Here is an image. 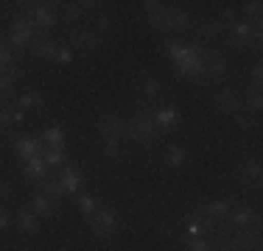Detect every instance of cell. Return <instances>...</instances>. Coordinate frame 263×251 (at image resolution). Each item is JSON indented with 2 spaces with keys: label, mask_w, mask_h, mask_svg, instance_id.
<instances>
[{
  "label": "cell",
  "mask_w": 263,
  "mask_h": 251,
  "mask_svg": "<svg viewBox=\"0 0 263 251\" xmlns=\"http://www.w3.org/2000/svg\"><path fill=\"white\" fill-rule=\"evenodd\" d=\"M9 223H11L9 210H6V206H0V232H6V229H9Z\"/></svg>",
  "instance_id": "cell-45"
},
{
  "label": "cell",
  "mask_w": 263,
  "mask_h": 251,
  "mask_svg": "<svg viewBox=\"0 0 263 251\" xmlns=\"http://www.w3.org/2000/svg\"><path fill=\"white\" fill-rule=\"evenodd\" d=\"M230 223L235 226V229H252V226H258V212L252 210V206H230Z\"/></svg>",
  "instance_id": "cell-15"
},
{
  "label": "cell",
  "mask_w": 263,
  "mask_h": 251,
  "mask_svg": "<svg viewBox=\"0 0 263 251\" xmlns=\"http://www.w3.org/2000/svg\"><path fill=\"white\" fill-rule=\"evenodd\" d=\"M235 20H238V17H235L233 9H221V11H218V23H221L224 28H230V25H233Z\"/></svg>",
  "instance_id": "cell-42"
},
{
  "label": "cell",
  "mask_w": 263,
  "mask_h": 251,
  "mask_svg": "<svg viewBox=\"0 0 263 251\" xmlns=\"http://www.w3.org/2000/svg\"><path fill=\"white\" fill-rule=\"evenodd\" d=\"M40 184H42V193H45L51 201H56V204H59L62 196H65V187H62V181L53 179V176H48L45 181H40Z\"/></svg>",
  "instance_id": "cell-29"
},
{
  "label": "cell",
  "mask_w": 263,
  "mask_h": 251,
  "mask_svg": "<svg viewBox=\"0 0 263 251\" xmlns=\"http://www.w3.org/2000/svg\"><path fill=\"white\" fill-rule=\"evenodd\" d=\"M40 140H42V145H45V148H65L67 131L62 129V126H45L42 134H40Z\"/></svg>",
  "instance_id": "cell-23"
},
{
  "label": "cell",
  "mask_w": 263,
  "mask_h": 251,
  "mask_svg": "<svg viewBox=\"0 0 263 251\" xmlns=\"http://www.w3.org/2000/svg\"><path fill=\"white\" fill-rule=\"evenodd\" d=\"M11 196H14L11 184L9 181H0V206H6V201H11Z\"/></svg>",
  "instance_id": "cell-43"
},
{
  "label": "cell",
  "mask_w": 263,
  "mask_h": 251,
  "mask_svg": "<svg viewBox=\"0 0 263 251\" xmlns=\"http://www.w3.org/2000/svg\"><path fill=\"white\" fill-rule=\"evenodd\" d=\"M26 11H28L31 20H34L36 31H53L56 28V14L48 3L45 6L42 3H26Z\"/></svg>",
  "instance_id": "cell-10"
},
{
  "label": "cell",
  "mask_w": 263,
  "mask_h": 251,
  "mask_svg": "<svg viewBox=\"0 0 263 251\" xmlns=\"http://www.w3.org/2000/svg\"><path fill=\"white\" fill-rule=\"evenodd\" d=\"M112 25H115V23H112V17H109V14H96V23H92V31H96L98 36H106V34L112 31Z\"/></svg>",
  "instance_id": "cell-34"
},
{
  "label": "cell",
  "mask_w": 263,
  "mask_h": 251,
  "mask_svg": "<svg viewBox=\"0 0 263 251\" xmlns=\"http://www.w3.org/2000/svg\"><path fill=\"white\" fill-rule=\"evenodd\" d=\"M154 137H157V123H154L152 109L137 106L132 112V120L126 123V140H132L135 145H152Z\"/></svg>",
  "instance_id": "cell-1"
},
{
  "label": "cell",
  "mask_w": 263,
  "mask_h": 251,
  "mask_svg": "<svg viewBox=\"0 0 263 251\" xmlns=\"http://www.w3.org/2000/svg\"><path fill=\"white\" fill-rule=\"evenodd\" d=\"M28 50H31V56H34V59H40V61H53L56 59V50H59V42L40 36V39L31 42Z\"/></svg>",
  "instance_id": "cell-20"
},
{
  "label": "cell",
  "mask_w": 263,
  "mask_h": 251,
  "mask_svg": "<svg viewBox=\"0 0 263 251\" xmlns=\"http://www.w3.org/2000/svg\"><path fill=\"white\" fill-rule=\"evenodd\" d=\"M0 154H3V142H0Z\"/></svg>",
  "instance_id": "cell-48"
},
{
  "label": "cell",
  "mask_w": 263,
  "mask_h": 251,
  "mask_svg": "<svg viewBox=\"0 0 263 251\" xmlns=\"http://www.w3.org/2000/svg\"><path fill=\"white\" fill-rule=\"evenodd\" d=\"M14 78H17V67H11L9 73H0V95H9L14 90Z\"/></svg>",
  "instance_id": "cell-35"
},
{
  "label": "cell",
  "mask_w": 263,
  "mask_h": 251,
  "mask_svg": "<svg viewBox=\"0 0 263 251\" xmlns=\"http://www.w3.org/2000/svg\"><path fill=\"white\" fill-rule=\"evenodd\" d=\"M227 246L233 251H258V235L252 229H235L227 237Z\"/></svg>",
  "instance_id": "cell-16"
},
{
  "label": "cell",
  "mask_w": 263,
  "mask_h": 251,
  "mask_svg": "<svg viewBox=\"0 0 263 251\" xmlns=\"http://www.w3.org/2000/svg\"><path fill=\"white\" fill-rule=\"evenodd\" d=\"M11 126H14V120H11V106H3V109H0V137H9V140H14V134H11Z\"/></svg>",
  "instance_id": "cell-31"
},
{
  "label": "cell",
  "mask_w": 263,
  "mask_h": 251,
  "mask_svg": "<svg viewBox=\"0 0 263 251\" xmlns=\"http://www.w3.org/2000/svg\"><path fill=\"white\" fill-rule=\"evenodd\" d=\"M204 65H208V75H210V78H216V81L227 78L230 61H227V56H224V53H218V50H208V59H204Z\"/></svg>",
  "instance_id": "cell-17"
},
{
  "label": "cell",
  "mask_w": 263,
  "mask_h": 251,
  "mask_svg": "<svg viewBox=\"0 0 263 251\" xmlns=\"http://www.w3.org/2000/svg\"><path fill=\"white\" fill-rule=\"evenodd\" d=\"M235 176H238V181H241L243 187H255V184H260V162L255 159V156H243V159H238L235 162Z\"/></svg>",
  "instance_id": "cell-9"
},
{
  "label": "cell",
  "mask_w": 263,
  "mask_h": 251,
  "mask_svg": "<svg viewBox=\"0 0 263 251\" xmlns=\"http://www.w3.org/2000/svg\"><path fill=\"white\" fill-rule=\"evenodd\" d=\"M191 23H193V17L187 14V11L177 9V11H174V23H171V31H187V28H191Z\"/></svg>",
  "instance_id": "cell-33"
},
{
  "label": "cell",
  "mask_w": 263,
  "mask_h": 251,
  "mask_svg": "<svg viewBox=\"0 0 263 251\" xmlns=\"http://www.w3.org/2000/svg\"><path fill=\"white\" fill-rule=\"evenodd\" d=\"M76 206H79V212H81L84 218H90L92 212L101 206V198H98V196H90V193H81V196H76Z\"/></svg>",
  "instance_id": "cell-27"
},
{
  "label": "cell",
  "mask_w": 263,
  "mask_h": 251,
  "mask_svg": "<svg viewBox=\"0 0 263 251\" xmlns=\"http://www.w3.org/2000/svg\"><path fill=\"white\" fill-rule=\"evenodd\" d=\"M210 98H213V103H216V109H218V112H224V115H235V112L241 109V95H238L233 87L216 90Z\"/></svg>",
  "instance_id": "cell-12"
},
{
  "label": "cell",
  "mask_w": 263,
  "mask_h": 251,
  "mask_svg": "<svg viewBox=\"0 0 263 251\" xmlns=\"http://www.w3.org/2000/svg\"><path fill=\"white\" fill-rule=\"evenodd\" d=\"M221 31H224V25L218 20H202V23H199V34H202L204 39H216Z\"/></svg>",
  "instance_id": "cell-30"
},
{
  "label": "cell",
  "mask_w": 263,
  "mask_h": 251,
  "mask_svg": "<svg viewBox=\"0 0 263 251\" xmlns=\"http://www.w3.org/2000/svg\"><path fill=\"white\" fill-rule=\"evenodd\" d=\"M23 176H26L28 181H45L48 176H51V168L45 165V159H42V154L40 156H34V159H28V162H23Z\"/></svg>",
  "instance_id": "cell-18"
},
{
  "label": "cell",
  "mask_w": 263,
  "mask_h": 251,
  "mask_svg": "<svg viewBox=\"0 0 263 251\" xmlns=\"http://www.w3.org/2000/svg\"><path fill=\"white\" fill-rule=\"evenodd\" d=\"M104 156L106 159H118L121 156V140H104Z\"/></svg>",
  "instance_id": "cell-39"
},
{
  "label": "cell",
  "mask_w": 263,
  "mask_h": 251,
  "mask_svg": "<svg viewBox=\"0 0 263 251\" xmlns=\"http://www.w3.org/2000/svg\"><path fill=\"white\" fill-rule=\"evenodd\" d=\"M249 78H252L255 90H258V87H260V81H263V67H260V65H255L252 70H249Z\"/></svg>",
  "instance_id": "cell-44"
},
{
  "label": "cell",
  "mask_w": 263,
  "mask_h": 251,
  "mask_svg": "<svg viewBox=\"0 0 263 251\" xmlns=\"http://www.w3.org/2000/svg\"><path fill=\"white\" fill-rule=\"evenodd\" d=\"M42 159H45V165L51 171H56V168H65L67 154H65V148H45L42 151Z\"/></svg>",
  "instance_id": "cell-28"
},
{
  "label": "cell",
  "mask_w": 263,
  "mask_h": 251,
  "mask_svg": "<svg viewBox=\"0 0 263 251\" xmlns=\"http://www.w3.org/2000/svg\"><path fill=\"white\" fill-rule=\"evenodd\" d=\"M17 109L28 112V109H45V95H42L40 90H34V87H28V90H23L20 95H17Z\"/></svg>",
  "instance_id": "cell-22"
},
{
  "label": "cell",
  "mask_w": 263,
  "mask_h": 251,
  "mask_svg": "<svg viewBox=\"0 0 263 251\" xmlns=\"http://www.w3.org/2000/svg\"><path fill=\"white\" fill-rule=\"evenodd\" d=\"M59 181H62V187H65V196H76L81 190V184H84V176H81V171L76 165H65Z\"/></svg>",
  "instance_id": "cell-19"
},
{
  "label": "cell",
  "mask_w": 263,
  "mask_h": 251,
  "mask_svg": "<svg viewBox=\"0 0 263 251\" xmlns=\"http://www.w3.org/2000/svg\"><path fill=\"white\" fill-rule=\"evenodd\" d=\"M187 251H216L208 237H187Z\"/></svg>",
  "instance_id": "cell-38"
},
{
  "label": "cell",
  "mask_w": 263,
  "mask_h": 251,
  "mask_svg": "<svg viewBox=\"0 0 263 251\" xmlns=\"http://www.w3.org/2000/svg\"><path fill=\"white\" fill-rule=\"evenodd\" d=\"M230 201L227 198H210L208 204L202 206V215L208 218V221H213V223H218V221H224V218L230 215Z\"/></svg>",
  "instance_id": "cell-21"
},
{
  "label": "cell",
  "mask_w": 263,
  "mask_h": 251,
  "mask_svg": "<svg viewBox=\"0 0 263 251\" xmlns=\"http://www.w3.org/2000/svg\"><path fill=\"white\" fill-rule=\"evenodd\" d=\"M135 90H137V95H143L146 100H154V98H160L162 95V81L157 78V75H152V73H140L137 75V81H135Z\"/></svg>",
  "instance_id": "cell-13"
},
{
  "label": "cell",
  "mask_w": 263,
  "mask_h": 251,
  "mask_svg": "<svg viewBox=\"0 0 263 251\" xmlns=\"http://www.w3.org/2000/svg\"><path fill=\"white\" fill-rule=\"evenodd\" d=\"M70 42H73L70 48H79V50H84V53H96V50L101 48V36L92 28H73Z\"/></svg>",
  "instance_id": "cell-11"
},
{
  "label": "cell",
  "mask_w": 263,
  "mask_h": 251,
  "mask_svg": "<svg viewBox=\"0 0 263 251\" xmlns=\"http://www.w3.org/2000/svg\"><path fill=\"white\" fill-rule=\"evenodd\" d=\"M143 9H146L148 14V23H152V28L157 31H171V23H174V6H165V3H154V0H146L143 3Z\"/></svg>",
  "instance_id": "cell-5"
},
{
  "label": "cell",
  "mask_w": 263,
  "mask_h": 251,
  "mask_svg": "<svg viewBox=\"0 0 263 251\" xmlns=\"http://www.w3.org/2000/svg\"><path fill=\"white\" fill-rule=\"evenodd\" d=\"M118 226H121V215L115 210H106V206H98L96 212L90 215V229L96 237H115L118 235Z\"/></svg>",
  "instance_id": "cell-3"
},
{
  "label": "cell",
  "mask_w": 263,
  "mask_h": 251,
  "mask_svg": "<svg viewBox=\"0 0 263 251\" xmlns=\"http://www.w3.org/2000/svg\"><path fill=\"white\" fill-rule=\"evenodd\" d=\"M243 20H249V23L255 20V25H260V3H258V0L243 3Z\"/></svg>",
  "instance_id": "cell-37"
},
{
  "label": "cell",
  "mask_w": 263,
  "mask_h": 251,
  "mask_svg": "<svg viewBox=\"0 0 263 251\" xmlns=\"http://www.w3.org/2000/svg\"><path fill=\"white\" fill-rule=\"evenodd\" d=\"M53 61H56V65H70V61H73V48L70 45H59Z\"/></svg>",
  "instance_id": "cell-41"
},
{
  "label": "cell",
  "mask_w": 263,
  "mask_h": 251,
  "mask_svg": "<svg viewBox=\"0 0 263 251\" xmlns=\"http://www.w3.org/2000/svg\"><path fill=\"white\" fill-rule=\"evenodd\" d=\"M213 229H216V223L208 221V218H202V215H191L185 221V235L187 237H204Z\"/></svg>",
  "instance_id": "cell-25"
},
{
  "label": "cell",
  "mask_w": 263,
  "mask_h": 251,
  "mask_svg": "<svg viewBox=\"0 0 263 251\" xmlns=\"http://www.w3.org/2000/svg\"><path fill=\"white\" fill-rule=\"evenodd\" d=\"M11 145H14V154L20 162H28V159H34V156H40L42 151H45L42 140L34 134H17L14 140H11Z\"/></svg>",
  "instance_id": "cell-7"
},
{
  "label": "cell",
  "mask_w": 263,
  "mask_h": 251,
  "mask_svg": "<svg viewBox=\"0 0 263 251\" xmlns=\"http://www.w3.org/2000/svg\"><path fill=\"white\" fill-rule=\"evenodd\" d=\"M62 17H65V23L76 25L81 17H84V9H81V3H67L65 9H62Z\"/></svg>",
  "instance_id": "cell-32"
},
{
  "label": "cell",
  "mask_w": 263,
  "mask_h": 251,
  "mask_svg": "<svg viewBox=\"0 0 263 251\" xmlns=\"http://www.w3.org/2000/svg\"><path fill=\"white\" fill-rule=\"evenodd\" d=\"M11 120H14V123H23V120H26V112L14 106V109H11Z\"/></svg>",
  "instance_id": "cell-46"
},
{
  "label": "cell",
  "mask_w": 263,
  "mask_h": 251,
  "mask_svg": "<svg viewBox=\"0 0 263 251\" xmlns=\"http://www.w3.org/2000/svg\"><path fill=\"white\" fill-rule=\"evenodd\" d=\"M17 226H20L23 235H36L40 232V218H36V212L31 206H20L17 210Z\"/></svg>",
  "instance_id": "cell-24"
},
{
  "label": "cell",
  "mask_w": 263,
  "mask_h": 251,
  "mask_svg": "<svg viewBox=\"0 0 263 251\" xmlns=\"http://www.w3.org/2000/svg\"><path fill=\"white\" fill-rule=\"evenodd\" d=\"M187 159H191V154H187L185 145H168L165 154H162V168L165 171H182V168H187Z\"/></svg>",
  "instance_id": "cell-14"
},
{
  "label": "cell",
  "mask_w": 263,
  "mask_h": 251,
  "mask_svg": "<svg viewBox=\"0 0 263 251\" xmlns=\"http://www.w3.org/2000/svg\"><path fill=\"white\" fill-rule=\"evenodd\" d=\"M235 123H238V129H243V131H249V129H252V115H249V112L247 109H243V106H241V109H238L235 112Z\"/></svg>",
  "instance_id": "cell-40"
},
{
  "label": "cell",
  "mask_w": 263,
  "mask_h": 251,
  "mask_svg": "<svg viewBox=\"0 0 263 251\" xmlns=\"http://www.w3.org/2000/svg\"><path fill=\"white\" fill-rule=\"evenodd\" d=\"M227 31H230V42H233L235 48L255 45V42L260 39V25H255V23H249V20H235Z\"/></svg>",
  "instance_id": "cell-4"
},
{
  "label": "cell",
  "mask_w": 263,
  "mask_h": 251,
  "mask_svg": "<svg viewBox=\"0 0 263 251\" xmlns=\"http://www.w3.org/2000/svg\"><path fill=\"white\" fill-rule=\"evenodd\" d=\"M28 206L36 212V218H45V221H48V218H53V215H56V201H51V198H48L42 190L36 193L34 198H31V204H28Z\"/></svg>",
  "instance_id": "cell-26"
},
{
  "label": "cell",
  "mask_w": 263,
  "mask_h": 251,
  "mask_svg": "<svg viewBox=\"0 0 263 251\" xmlns=\"http://www.w3.org/2000/svg\"><path fill=\"white\" fill-rule=\"evenodd\" d=\"M3 45H6V42H0V50H3Z\"/></svg>",
  "instance_id": "cell-49"
},
{
  "label": "cell",
  "mask_w": 263,
  "mask_h": 251,
  "mask_svg": "<svg viewBox=\"0 0 263 251\" xmlns=\"http://www.w3.org/2000/svg\"><path fill=\"white\" fill-rule=\"evenodd\" d=\"M98 131H101V140H126V120L115 112H101Z\"/></svg>",
  "instance_id": "cell-6"
},
{
  "label": "cell",
  "mask_w": 263,
  "mask_h": 251,
  "mask_svg": "<svg viewBox=\"0 0 263 251\" xmlns=\"http://www.w3.org/2000/svg\"><path fill=\"white\" fill-rule=\"evenodd\" d=\"M3 106H6V103H3V95H0V109H3Z\"/></svg>",
  "instance_id": "cell-47"
},
{
  "label": "cell",
  "mask_w": 263,
  "mask_h": 251,
  "mask_svg": "<svg viewBox=\"0 0 263 251\" xmlns=\"http://www.w3.org/2000/svg\"><path fill=\"white\" fill-rule=\"evenodd\" d=\"M241 106L249 112V115H252V112H260V106H263V98H260V92L255 90V92H249L247 98H241Z\"/></svg>",
  "instance_id": "cell-36"
},
{
  "label": "cell",
  "mask_w": 263,
  "mask_h": 251,
  "mask_svg": "<svg viewBox=\"0 0 263 251\" xmlns=\"http://www.w3.org/2000/svg\"><path fill=\"white\" fill-rule=\"evenodd\" d=\"M152 115H154V123H157V131H165V134L179 129V123H182V115L174 103H160Z\"/></svg>",
  "instance_id": "cell-8"
},
{
  "label": "cell",
  "mask_w": 263,
  "mask_h": 251,
  "mask_svg": "<svg viewBox=\"0 0 263 251\" xmlns=\"http://www.w3.org/2000/svg\"><path fill=\"white\" fill-rule=\"evenodd\" d=\"M204 59H208V48H202L199 42H187L185 59L177 61L174 70H177V75H182V78H187V81H199L202 75H208V65H204Z\"/></svg>",
  "instance_id": "cell-2"
}]
</instances>
